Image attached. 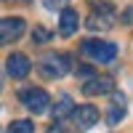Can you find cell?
Masks as SVG:
<instances>
[{
	"instance_id": "52a82bcc",
	"label": "cell",
	"mask_w": 133,
	"mask_h": 133,
	"mask_svg": "<svg viewBox=\"0 0 133 133\" xmlns=\"http://www.w3.org/2000/svg\"><path fill=\"white\" fill-rule=\"evenodd\" d=\"M112 91H115L112 77H91V80L83 85L85 96H101V93H112Z\"/></svg>"
},
{
	"instance_id": "8992f818",
	"label": "cell",
	"mask_w": 133,
	"mask_h": 133,
	"mask_svg": "<svg viewBox=\"0 0 133 133\" xmlns=\"http://www.w3.org/2000/svg\"><path fill=\"white\" fill-rule=\"evenodd\" d=\"M72 117H75V123L80 128H93L98 123V109L93 104H80V107H75Z\"/></svg>"
},
{
	"instance_id": "4fadbf2b",
	"label": "cell",
	"mask_w": 133,
	"mask_h": 133,
	"mask_svg": "<svg viewBox=\"0 0 133 133\" xmlns=\"http://www.w3.org/2000/svg\"><path fill=\"white\" fill-rule=\"evenodd\" d=\"M32 40L43 45V43H48V40H51V32H48L45 27H35V29H32Z\"/></svg>"
},
{
	"instance_id": "30bf717a",
	"label": "cell",
	"mask_w": 133,
	"mask_h": 133,
	"mask_svg": "<svg viewBox=\"0 0 133 133\" xmlns=\"http://www.w3.org/2000/svg\"><path fill=\"white\" fill-rule=\"evenodd\" d=\"M75 112V107H72V98L69 96H59V101L53 104V120H64V117H69Z\"/></svg>"
},
{
	"instance_id": "ba28073f",
	"label": "cell",
	"mask_w": 133,
	"mask_h": 133,
	"mask_svg": "<svg viewBox=\"0 0 133 133\" xmlns=\"http://www.w3.org/2000/svg\"><path fill=\"white\" fill-rule=\"evenodd\" d=\"M77 11H72V8H64L61 11V16H59V35H64V37H69V35H75L77 32Z\"/></svg>"
},
{
	"instance_id": "5b68a950",
	"label": "cell",
	"mask_w": 133,
	"mask_h": 133,
	"mask_svg": "<svg viewBox=\"0 0 133 133\" xmlns=\"http://www.w3.org/2000/svg\"><path fill=\"white\" fill-rule=\"evenodd\" d=\"M32 69L29 59L24 56V53H11V56L5 59V72L14 77V80H21V77H27Z\"/></svg>"
},
{
	"instance_id": "6da1fadb",
	"label": "cell",
	"mask_w": 133,
	"mask_h": 133,
	"mask_svg": "<svg viewBox=\"0 0 133 133\" xmlns=\"http://www.w3.org/2000/svg\"><path fill=\"white\" fill-rule=\"evenodd\" d=\"M80 51H83V56H88L91 61H98V64H112L117 56V45L107 43V40H85Z\"/></svg>"
},
{
	"instance_id": "277c9868",
	"label": "cell",
	"mask_w": 133,
	"mask_h": 133,
	"mask_svg": "<svg viewBox=\"0 0 133 133\" xmlns=\"http://www.w3.org/2000/svg\"><path fill=\"white\" fill-rule=\"evenodd\" d=\"M21 35H24V21L21 19H0V45L5 43H16Z\"/></svg>"
},
{
	"instance_id": "9c48e42d",
	"label": "cell",
	"mask_w": 133,
	"mask_h": 133,
	"mask_svg": "<svg viewBox=\"0 0 133 133\" xmlns=\"http://www.w3.org/2000/svg\"><path fill=\"white\" fill-rule=\"evenodd\" d=\"M123 117H125V96H123V93H112V104H109L107 123H109V125H117Z\"/></svg>"
},
{
	"instance_id": "8fae6325",
	"label": "cell",
	"mask_w": 133,
	"mask_h": 133,
	"mask_svg": "<svg viewBox=\"0 0 133 133\" xmlns=\"http://www.w3.org/2000/svg\"><path fill=\"white\" fill-rule=\"evenodd\" d=\"M85 27H88V29H109V27H112V16H107V14H93V16H88Z\"/></svg>"
},
{
	"instance_id": "5bb4252c",
	"label": "cell",
	"mask_w": 133,
	"mask_h": 133,
	"mask_svg": "<svg viewBox=\"0 0 133 133\" xmlns=\"http://www.w3.org/2000/svg\"><path fill=\"white\" fill-rule=\"evenodd\" d=\"M43 3H45V8H61V11H64V3H66V0H43Z\"/></svg>"
},
{
	"instance_id": "7c38bea8",
	"label": "cell",
	"mask_w": 133,
	"mask_h": 133,
	"mask_svg": "<svg viewBox=\"0 0 133 133\" xmlns=\"http://www.w3.org/2000/svg\"><path fill=\"white\" fill-rule=\"evenodd\" d=\"M5 133H35V125H32L29 120H14Z\"/></svg>"
},
{
	"instance_id": "3957f363",
	"label": "cell",
	"mask_w": 133,
	"mask_h": 133,
	"mask_svg": "<svg viewBox=\"0 0 133 133\" xmlns=\"http://www.w3.org/2000/svg\"><path fill=\"white\" fill-rule=\"evenodd\" d=\"M19 98H21V104H24L29 112H35V115H43L51 107V98H48V93L43 91V88H27V91L19 93Z\"/></svg>"
},
{
	"instance_id": "7a4b0ae2",
	"label": "cell",
	"mask_w": 133,
	"mask_h": 133,
	"mask_svg": "<svg viewBox=\"0 0 133 133\" xmlns=\"http://www.w3.org/2000/svg\"><path fill=\"white\" fill-rule=\"evenodd\" d=\"M72 59L66 56V53H48L45 59L40 61V75L43 77H51V80H56V77H64L69 72V64Z\"/></svg>"
}]
</instances>
